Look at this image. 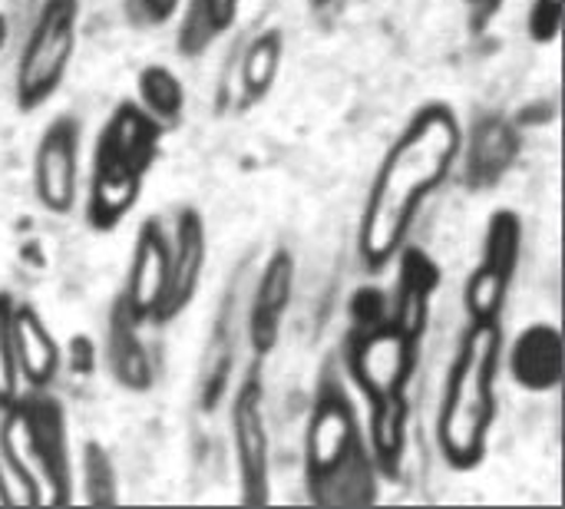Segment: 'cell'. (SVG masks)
Instances as JSON below:
<instances>
[{"label":"cell","mask_w":565,"mask_h":509,"mask_svg":"<svg viewBox=\"0 0 565 509\" xmlns=\"http://www.w3.org/2000/svg\"><path fill=\"white\" fill-rule=\"evenodd\" d=\"M460 146L463 126L447 99L417 106L394 136L374 169L358 219V262L367 275H381L394 265L430 195L450 182Z\"/></svg>","instance_id":"6da1fadb"},{"label":"cell","mask_w":565,"mask_h":509,"mask_svg":"<svg viewBox=\"0 0 565 509\" xmlns=\"http://www.w3.org/2000/svg\"><path fill=\"white\" fill-rule=\"evenodd\" d=\"M377 467L358 404L334 364H324L305 427V487L324 509H361L377 500Z\"/></svg>","instance_id":"7a4b0ae2"},{"label":"cell","mask_w":565,"mask_h":509,"mask_svg":"<svg viewBox=\"0 0 565 509\" xmlns=\"http://www.w3.org/2000/svg\"><path fill=\"white\" fill-rule=\"evenodd\" d=\"M503 368V325L470 321L447 368L437 407V450L457 474L487 460L497 427V378Z\"/></svg>","instance_id":"3957f363"},{"label":"cell","mask_w":565,"mask_h":509,"mask_svg":"<svg viewBox=\"0 0 565 509\" xmlns=\"http://www.w3.org/2000/svg\"><path fill=\"white\" fill-rule=\"evenodd\" d=\"M0 464L13 500L23 507L73 503L70 421L50 388H20L0 411Z\"/></svg>","instance_id":"277c9868"},{"label":"cell","mask_w":565,"mask_h":509,"mask_svg":"<svg viewBox=\"0 0 565 509\" xmlns=\"http://www.w3.org/2000/svg\"><path fill=\"white\" fill-rule=\"evenodd\" d=\"M166 126H159L136 99H119L93 142L86 179V225L113 232L139 205L142 185L159 162Z\"/></svg>","instance_id":"5b68a950"},{"label":"cell","mask_w":565,"mask_h":509,"mask_svg":"<svg viewBox=\"0 0 565 509\" xmlns=\"http://www.w3.org/2000/svg\"><path fill=\"white\" fill-rule=\"evenodd\" d=\"M79 0H43L13 66V103L23 113L46 106L73 63L79 40Z\"/></svg>","instance_id":"8992f818"},{"label":"cell","mask_w":565,"mask_h":509,"mask_svg":"<svg viewBox=\"0 0 565 509\" xmlns=\"http://www.w3.org/2000/svg\"><path fill=\"white\" fill-rule=\"evenodd\" d=\"M420 338L404 331L401 325L391 321V315L371 321V325H354L348 338V354H344V371L358 394L367 401V407L404 397L420 361Z\"/></svg>","instance_id":"52a82bcc"},{"label":"cell","mask_w":565,"mask_h":509,"mask_svg":"<svg viewBox=\"0 0 565 509\" xmlns=\"http://www.w3.org/2000/svg\"><path fill=\"white\" fill-rule=\"evenodd\" d=\"M523 258V219L516 209H493L483 229L480 258L463 285L470 321H500Z\"/></svg>","instance_id":"ba28073f"},{"label":"cell","mask_w":565,"mask_h":509,"mask_svg":"<svg viewBox=\"0 0 565 509\" xmlns=\"http://www.w3.org/2000/svg\"><path fill=\"white\" fill-rule=\"evenodd\" d=\"M235 474H238V503L265 507L271 503V441L265 421V381L258 368H248L228 404Z\"/></svg>","instance_id":"9c48e42d"},{"label":"cell","mask_w":565,"mask_h":509,"mask_svg":"<svg viewBox=\"0 0 565 509\" xmlns=\"http://www.w3.org/2000/svg\"><path fill=\"white\" fill-rule=\"evenodd\" d=\"M83 123L73 113L53 116L33 149V199L50 215H70L79 199Z\"/></svg>","instance_id":"30bf717a"},{"label":"cell","mask_w":565,"mask_h":509,"mask_svg":"<svg viewBox=\"0 0 565 509\" xmlns=\"http://www.w3.org/2000/svg\"><path fill=\"white\" fill-rule=\"evenodd\" d=\"M209 265V229L205 215L195 205H179L169 232V288L159 308L156 325H169L189 311L202 288V275Z\"/></svg>","instance_id":"8fae6325"},{"label":"cell","mask_w":565,"mask_h":509,"mask_svg":"<svg viewBox=\"0 0 565 509\" xmlns=\"http://www.w3.org/2000/svg\"><path fill=\"white\" fill-rule=\"evenodd\" d=\"M295 278H298V262L291 248H275L255 282V291L245 311V341L258 361L278 351L281 328L295 298Z\"/></svg>","instance_id":"7c38bea8"},{"label":"cell","mask_w":565,"mask_h":509,"mask_svg":"<svg viewBox=\"0 0 565 509\" xmlns=\"http://www.w3.org/2000/svg\"><path fill=\"white\" fill-rule=\"evenodd\" d=\"M523 152V132L507 113H483L463 132V185L470 192L497 189Z\"/></svg>","instance_id":"4fadbf2b"},{"label":"cell","mask_w":565,"mask_h":509,"mask_svg":"<svg viewBox=\"0 0 565 509\" xmlns=\"http://www.w3.org/2000/svg\"><path fill=\"white\" fill-rule=\"evenodd\" d=\"M166 288H169V229L162 225V219L152 215L136 229L129 272L119 298L142 325H156L159 308L166 301Z\"/></svg>","instance_id":"5bb4252c"},{"label":"cell","mask_w":565,"mask_h":509,"mask_svg":"<svg viewBox=\"0 0 565 509\" xmlns=\"http://www.w3.org/2000/svg\"><path fill=\"white\" fill-rule=\"evenodd\" d=\"M106 368L116 388L129 394H146L156 384V368L142 341V321L116 295L106 318Z\"/></svg>","instance_id":"9a60e30c"},{"label":"cell","mask_w":565,"mask_h":509,"mask_svg":"<svg viewBox=\"0 0 565 509\" xmlns=\"http://www.w3.org/2000/svg\"><path fill=\"white\" fill-rule=\"evenodd\" d=\"M401 265L397 272V285L387 305V315L394 325H401L404 331H411L414 338L424 341L427 325H430V305L434 295L440 288V265L417 245H404L401 255L394 258Z\"/></svg>","instance_id":"2e32d148"},{"label":"cell","mask_w":565,"mask_h":509,"mask_svg":"<svg viewBox=\"0 0 565 509\" xmlns=\"http://www.w3.org/2000/svg\"><path fill=\"white\" fill-rule=\"evenodd\" d=\"M510 374L530 394H550L563 384V335L550 321L526 325L510 348Z\"/></svg>","instance_id":"e0dca14e"},{"label":"cell","mask_w":565,"mask_h":509,"mask_svg":"<svg viewBox=\"0 0 565 509\" xmlns=\"http://www.w3.org/2000/svg\"><path fill=\"white\" fill-rule=\"evenodd\" d=\"M13 358H17L20 384L26 388H53L63 368V351L50 325L26 301L13 305Z\"/></svg>","instance_id":"ac0fdd59"},{"label":"cell","mask_w":565,"mask_h":509,"mask_svg":"<svg viewBox=\"0 0 565 509\" xmlns=\"http://www.w3.org/2000/svg\"><path fill=\"white\" fill-rule=\"evenodd\" d=\"M179 30H175V50L185 60L205 56L225 33L235 30L242 0H185L179 3Z\"/></svg>","instance_id":"d6986e66"},{"label":"cell","mask_w":565,"mask_h":509,"mask_svg":"<svg viewBox=\"0 0 565 509\" xmlns=\"http://www.w3.org/2000/svg\"><path fill=\"white\" fill-rule=\"evenodd\" d=\"M411 401L391 397L371 407V427H367V447L377 467V477L397 480L404 470L407 457V441H411Z\"/></svg>","instance_id":"ffe728a7"},{"label":"cell","mask_w":565,"mask_h":509,"mask_svg":"<svg viewBox=\"0 0 565 509\" xmlns=\"http://www.w3.org/2000/svg\"><path fill=\"white\" fill-rule=\"evenodd\" d=\"M285 60V33L278 26L262 30L242 53L238 66V109L258 106L278 83Z\"/></svg>","instance_id":"44dd1931"},{"label":"cell","mask_w":565,"mask_h":509,"mask_svg":"<svg viewBox=\"0 0 565 509\" xmlns=\"http://www.w3.org/2000/svg\"><path fill=\"white\" fill-rule=\"evenodd\" d=\"M136 103L159 123L169 129H175L185 116V86L179 79V73L166 63H146L136 73Z\"/></svg>","instance_id":"7402d4cb"},{"label":"cell","mask_w":565,"mask_h":509,"mask_svg":"<svg viewBox=\"0 0 565 509\" xmlns=\"http://www.w3.org/2000/svg\"><path fill=\"white\" fill-rule=\"evenodd\" d=\"M232 364H235V328H232V308H228L225 318L215 321L209 344H205V354L199 361V407L205 414L225 401Z\"/></svg>","instance_id":"603a6c76"},{"label":"cell","mask_w":565,"mask_h":509,"mask_svg":"<svg viewBox=\"0 0 565 509\" xmlns=\"http://www.w3.org/2000/svg\"><path fill=\"white\" fill-rule=\"evenodd\" d=\"M79 487H83V503L89 507H116L119 503V477L113 454L99 441L83 444L79 457Z\"/></svg>","instance_id":"cb8c5ba5"},{"label":"cell","mask_w":565,"mask_h":509,"mask_svg":"<svg viewBox=\"0 0 565 509\" xmlns=\"http://www.w3.org/2000/svg\"><path fill=\"white\" fill-rule=\"evenodd\" d=\"M13 295L0 291V411L20 394V371L13 358Z\"/></svg>","instance_id":"d4e9b609"},{"label":"cell","mask_w":565,"mask_h":509,"mask_svg":"<svg viewBox=\"0 0 565 509\" xmlns=\"http://www.w3.org/2000/svg\"><path fill=\"white\" fill-rule=\"evenodd\" d=\"M565 23V0H533L526 33L533 43H556Z\"/></svg>","instance_id":"484cf974"},{"label":"cell","mask_w":565,"mask_h":509,"mask_svg":"<svg viewBox=\"0 0 565 509\" xmlns=\"http://www.w3.org/2000/svg\"><path fill=\"white\" fill-rule=\"evenodd\" d=\"M179 3H182V0H132V7H136L139 20H142V23H149V26L169 23V20L179 13Z\"/></svg>","instance_id":"4316f807"},{"label":"cell","mask_w":565,"mask_h":509,"mask_svg":"<svg viewBox=\"0 0 565 509\" xmlns=\"http://www.w3.org/2000/svg\"><path fill=\"white\" fill-rule=\"evenodd\" d=\"M470 3V13H473V26L483 30L503 7V0H467Z\"/></svg>","instance_id":"83f0119b"},{"label":"cell","mask_w":565,"mask_h":509,"mask_svg":"<svg viewBox=\"0 0 565 509\" xmlns=\"http://www.w3.org/2000/svg\"><path fill=\"white\" fill-rule=\"evenodd\" d=\"M17 500H13V490H10V480H7V474H3V464H0V507H13Z\"/></svg>","instance_id":"f1b7e54d"},{"label":"cell","mask_w":565,"mask_h":509,"mask_svg":"<svg viewBox=\"0 0 565 509\" xmlns=\"http://www.w3.org/2000/svg\"><path fill=\"white\" fill-rule=\"evenodd\" d=\"M7 46V20H3V13H0V50Z\"/></svg>","instance_id":"f546056e"},{"label":"cell","mask_w":565,"mask_h":509,"mask_svg":"<svg viewBox=\"0 0 565 509\" xmlns=\"http://www.w3.org/2000/svg\"><path fill=\"white\" fill-rule=\"evenodd\" d=\"M311 3H334V0H311Z\"/></svg>","instance_id":"4dcf8cb0"}]
</instances>
